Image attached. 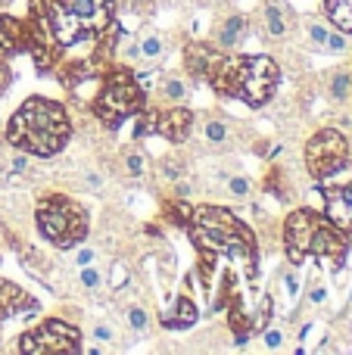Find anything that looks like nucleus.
I'll return each instance as SVG.
<instances>
[{
    "label": "nucleus",
    "mask_w": 352,
    "mask_h": 355,
    "mask_svg": "<svg viewBox=\"0 0 352 355\" xmlns=\"http://www.w3.org/2000/svg\"><path fill=\"white\" fill-rule=\"evenodd\" d=\"M352 234L337 227L324 212L309 206L293 209L284 218V252L290 265H303L306 259L328 265V268L340 271L346 265Z\"/></svg>",
    "instance_id": "nucleus-4"
},
{
    "label": "nucleus",
    "mask_w": 352,
    "mask_h": 355,
    "mask_svg": "<svg viewBox=\"0 0 352 355\" xmlns=\"http://www.w3.org/2000/svg\"><path fill=\"white\" fill-rule=\"evenodd\" d=\"M122 162H125V172H128V178H143V172H147V156H143V150H137V147L125 150Z\"/></svg>",
    "instance_id": "nucleus-27"
},
{
    "label": "nucleus",
    "mask_w": 352,
    "mask_h": 355,
    "mask_svg": "<svg viewBox=\"0 0 352 355\" xmlns=\"http://www.w3.org/2000/svg\"><path fill=\"white\" fill-rule=\"evenodd\" d=\"M97 78H100V91H97V97H94L91 110L109 131H118L128 119H134L137 112H143L150 106L141 78H137L125 62L106 66Z\"/></svg>",
    "instance_id": "nucleus-6"
},
{
    "label": "nucleus",
    "mask_w": 352,
    "mask_h": 355,
    "mask_svg": "<svg viewBox=\"0 0 352 355\" xmlns=\"http://www.w3.org/2000/svg\"><path fill=\"white\" fill-rule=\"evenodd\" d=\"M197 318H200L197 302H193L187 293H181L178 300L172 302V309L162 315V327H168V331H187V327L197 324Z\"/></svg>",
    "instance_id": "nucleus-18"
},
{
    "label": "nucleus",
    "mask_w": 352,
    "mask_h": 355,
    "mask_svg": "<svg viewBox=\"0 0 352 355\" xmlns=\"http://www.w3.org/2000/svg\"><path fill=\"white\" fill-rule=\"evenodd\" d=\"M284 340H287V334L281 331V327H265V331H262V346H265L268 352L284 349Z\"/></svg>",
    "instance_id": "nucleus-30"
},
{
    "label": "nucleus",
    "mask_w": 352,
    "mask_h": 355,
    "mask_svg": "<svg viewBox=\"0 0 352 355\" xmlns=\"http://www.w3.org/2000/svg\"><path fill=\"white\" fill-rule=\"evenodd\" d=\"M191 243L197 252L215 259H234L247 265V275L256 277L259 271V252H256V234L247 221H240L231 209L225 206H193L191 218L184 225Z\"/></svg>",
    "instance_id": "nucleus-2"
},
{
    "label": "nucleus",
    "mask_w": 352,
    "mask_h": 355,
    "mask_svg": "<svg viewBox=\"0 0 352 355\" xmlns=\"http://www.w3.org/2000/svg\"><path fill=\"white\" fill-rule=\"evenodd\" d=\"M225 306H228V327H231V334H234V346L243 349V346L249 343V337H253V318H249V312L243 309V300L237 290L228 296Z\"/></svg>",
    "instance_id": "nucleus-17"
},
{
    "label": "nucleus",
    "mask_w": 352,
    "mask_h": 355,
    "mask_svg": "<svg viewBox=\"0 0 352 355\" xmlns=\"http://www.w3.org/2000/svg\"><path fill=\"white\" fill-rule=\"evenodd\" d=\"M328 94H331V100H337V103H343V100L352 97V72L349 69H340V72L331 75Z\"/></svg>",
    "instance_id": "nucleus-23"
},
{
    "label": "nucleus",
    "mask_w": 352,
    "mask_h": 355,
    "mask_svg": "<svg viewBox=\"0 0 352 355\" xmlns=\"http://www.w3.org/2000/svg\"><path fill=\"white\" fill-rule=\"evenodd\" d=\"M28 309L37 312V302L28 296V290H22L19 284L0 277V324H3L6 318H16V315L28 312Z\"/></svg>",
    "instance_id": "nucleus-16"
},
{
    "label": "nucleus",
    "mask_w": 352,
    "mask_h": 355,
    "mask_svg": "<svg viewBox=\"0 0 352 355\" xmlns=\"http://www.w3.org/2000/svg\"><path fill=\"white\" fill-rule=\"evenodd\" d=\"M278 81H281V69L272 56L265 53H225L222 62L215 66L212 72L209 85L218 97H228V100H240V103L253 106H265L268 100L274 97L278 91Z\"/></svg>",
    "instance_id": "nucleus-5"
},
{
    "label": "nucleus",
    "mask_w": 352,
    "mask_h": 355,
    "mask_svg": "<svg viewBox=\"0 0 352 355\" xmlns=\"http://www.w3.org/2000/svg\"><path fill=\"white\" fill-rule=\"evenodd\" d=\"M306 35H309V41L315 44L318 50H324V53H346V47H349V41H346L349 35H343L340 28H334V25L322 16L306 19Z\"/></svg>",
    "instance_id": "nucleus-13"
},
{
    "label": "nucleus",
    "mask_w": 352,
    "mask_h": 355,
    "mask_svg": "<svg viewBox=\"0 0 352 355\" xmlns=\"http://www.w3.org/2000/svg\"><path fill=\"white\" fill-rule=\"evenodd\" d=\"M125 321H128V327L137 334H143L150 327V315H147V309H141V306H131L128 312H125Z\"/></svg>",
    "instance_id": "nucleus-29"
},
{
    "label": "nucleus",
    "mask_w": 352,
    "mask_h": 355,
    "mask_svg": "<svg viewBox=\"0 0 352 355\" xmlns=\"http://www.w3.org/2000/svg\"><path fill=\"white\" fill-rule=\"evenodd\" d=\"M35 225L41 237L50 240L56 250H75L87 240L91 215L69 193H44L35 202Z\"/></svg>",
    "instance_id": "nucleus-7"
},
{
    "label": "nucleus",
    "mask_w": 352,
    "mask_h": 355,
    "mask_svg": "<svg viewBox=\"0 0 352 355\" xmlns=\"http://www.w3.org/2000/svg\"><path fill=\"white\" fill-rule=\"evenodd\" d=\"M284 287H287V293H290V296L299 293V281L293 275H284Z\"/></svg>",
    "instance_id": "nucleus-37"
},
{
    "label": "nucleus",
    "mask_w": 352,
    "mask_h": 355,
    "mask_svg": "<svg viewBox=\"0 0 352 355\" xmlns=\"http://www.w3.org/2000/svg\"><path fill=\"white\" fill-rule=\"evenodd\" d=\"M349 141H346V135L343 131H337V128H322V131H315V135L306 141V147H303V159H306V172H309L312 178H324V175H331L334 168H340L343 162L349 159Z\"/></svg>",
    "instance_id": "nucleus-9"
},
{
    "label": "nucleus",
    "mask_w": 352,
    "mask_h": 355,
    "mask_svg": "<svg viewBox=\"0 0 352 355\" xmlns=\"http://www.w3.org/2000/svg\"><path fill=\"white\" fill-rule=\"evenodd\" d=\"M94 259H97V250L94 246H75V256H72V262L78 265V268H85V265H94Z\"/></svg>",
    "instance_id": "nucleus-33"
},
{
    "label": "nucleus",
    "mask_w": 352,
    "mask_h": 355,
    "mask_svg": "<svg viewBox=\"0 0 352 355\" xmlns=\"http://www.w3.org/2000/svg\"><path fill=\"white\" fill-rule=\"evenodd\" d=\"M16 349L22 355H75V352H85V346H81L78 327H72L62 318H47L37 327L25 331L19 337Z\"/></svg>",
    "instance_id": "nucleus-8"
},
{
    "label": "nucleus",
    "mask_w": 352,
    "mask_h": 355,
    "mask_svg": "<svg viewBox=\"0 0 352 355\" xmlns=\"http://www.w3.org/2000/svg\"><path fill=\"white\" fill-rule=\"evenodd\" d=\"M324 16L343 35H352V0H324Z\"/></svg>",
    "instance_id": "nucleus-21"
},
{
    "label": "nucleus",
    "mask_w": 352,
    "mask_h": 355,
    "mask_svg": "<svg viewBox=\"0 0 352 355\" xmlns=\"http://www.w3.org/2000/svg\"><path fill=\"white\" fill-rule=\"evenodd\" d=\"M222 56H225V50H218L212 41H191L184 47V69L193 75V81H206L209 85Z\"/></svg>",
    "instance_id": "nucleus-12"
},
{
    "label": "nucleus",
    "mask_w": 352,
    "mask_h": 355,
    "mask_svg": "<svg viewBox=\"0 0 352 355\" xmlns=\"http://www.w3.org/2000/svg\"><path fill=\"white\" fill-rule=\"evenodd\" d=\"M12 3V0H0V10H6V6H10Z\"/></svg>",
    "instance_id": "nucleus-41"
},
{
    "label": "nucleus",
    "mask_w": 352,
    "mask_h": 355,
    "mask_svg": "<svg viewBox=\"0 0 352 355\" xmlns=\"http://www.w3.org/2000/svg\"><path fill=\"white\" fill-rule=\"evenodd\" d=\"M153 119V135L166 137L168 144H184L191 137L197 116H193L187 106H168V110H150Z\"/></svg>",
    "instance_id": "nucleus-11"
},
{
    "label": "nucleus",
    "mask_w": 352,
    "mask_h": 355,
    "mask_svg": "<svg viewBox=\"0 0 352 355\" xmlns=\"http://www.w3.org/2000/svg\"><path fill=\"white\" fill-rule=\"evenodd\" d=\"M10 66H6V60H0V94L6 91V87H10Z\"/></svg>",
    "instance_id": "nucleus-36"
},
{
    "label": "nucleus",
    "mask_w": 352,
    "mask_h": 355,
    "mask_svg": "<svg viewBox=\"0 0 352 355\" xmlns=\"http://www.w3.org/2000/svg\"><path fill=\"white\" fill-rule=\"evenodd\" d=\"M25 53V19L0 10V60Z\"/></svg>",
    "instance_id": "nucleus-15"
},
{
    "label": "nucleus",
    "mask_w": 352,
    "mask_h": 355,
    "mask_svg": "<svg viewBox=\"0 0 352 355\" xmlns=\"http://www.w3.org/2000/svg\"><path fill=\"white\" fill-rule=\"evenodd\" d=\"M25 50L37 72L53 75L66 50L94 44L116 22V0H28L25 12Z\"/></svg>",
    "instance_id": "nucleus-1"
},
{
    "label": "nucleus",
    "mask_w": 352,
    "mask_h": 355,
    "mask_svg": "<svg viewBox=\"0 0 352 355\" xmlns=\"http://www.w3.org/2000/svg\"><path fill=\"white\" fill-rule=\"evenodd\" d=\"M72 137V116L60 100L28 97L6 122V144L25 156H56Z\"/></svg>",
    "instance_id": "nucleus-3"
},
{
    "label": "nucleus",
    "mask_w": 352,
    "mask_h": 355,
    "mask_svg": "<svg viewBox=\"0 0 352 355\" xmlns=\"http://www.w3.org/2000/svg\"><path fill=\"white\" fill-rule=\"evenodd\" d=\"M91 340H97V346H109L112 340H116V327H112L109 321H97V324L91 327Z\"/></svg>",
    "instance_id": "nucleus-31"
},
{
    "label": "nucleus",
    "mask_w": 352,
    "mask_h": 355,
    "mask_svg": "<svg viewBox=\"0 0 352 355\" xmlns=\"http://www.w3.org/2000/svg\"><path fill=\"white\" fill-rule=\"evenodd\" d=\"M272 309H274V302H272V296H262L259 300V309H256L249 318H253V334H262L268 327V321H272Z\"/></svg>",
    "instance_id": "nucleus-28"
},
{
    "label": "nucleus",
    "mask_w": 352,
    "mask_h": 355,
    "mask_svg": "<svg viewBox=\"0 0 352 355\" xmlns=\"http://www.w3.org/2000/svg\"><path fill=\"white\" fill-rule=\"evenodd\" d=\"M159 97H162V103H168V106H184L187 100H191V85H187V78H181V75H166L159 85Z\"/></svg>",
    "instance_id": "nucleus-19"
},
{
    "label": "nucleus",
    "mask_w": 352,
    "mask_h": 355,
    "mask_svg": "<svg viewBox=\"0 0 352 355\" xmlns=\"http://www.w3.org/2000/svg\"><path fill=\"white\" fill-rule=\"evenodd\" d=\"M78 281H81V287L97 290L100 284H103V275H100V268H94V265H85V268L78 271Z\"/></svg>",
    "instance_id": "nucleus-32"
},
{
    "label": "nucleus",
    "mask_w": 352,
    "mask_h": 355,
    "mask_svg": "<svg viewBox=\"0 0 352 355\" xmlns=\"http://www.w3.org/2000/svg\"><path fill=\"white\" fill-rule=\"evenodd\" d=\"M225 193H228L231 200L243 202L253 196V181H249L247 175H231V178H225Z\"/></svg>",
    "instance_id": "nucleus-25"
},
{
    "label": "nucleus",
    "mask_w": 352,
    "mask_h": 355,
    "mask_svg": "<svg viewBox=\"0 0 352 355\" xmlns=\"http://www.w3.org/2000/svg\"><path fill=\"white\" fill-rule=\"evenodd\" d=\"M25 168H28V156L19 153L16 159H12V172H25Z\"/></svg>",
    "instance_id": "nucleus-38"
},
{
    "label": "nucleus",
    "mask_w": 352,
    "mask_h": 355,
    "mask_svg": "<svg viewBox=\"0 0 352 355\" xmlns=\"http://www.w3.org/2000/svg\"><path fill=\"white\" fill-rule=\"evenodd\" d=\"M209 3H225V0H209Z\"/></svg>",
    "instance_id": "nucleus-42"
},
{
    "label": "nucleus",
    "mask_w": 352,
    "mask_h": 355,
    "mask_svg": "<svg viewBox=\"0 0 352 355\" xmlns=\"http://www.w3.org/2000/svg\"><path fill=\"white\" fill-rule=\"evenodd\" d=\"M191 193V181H175V196H187Z\"/></svg>",
    "instance_id": "nucleus-39"
},
{
    "label": "nucleus",
    "mask_w": 352,
    "mask_h": 355,
    "mask_svg": "<svg viewBox=\"0 0 352 355\" xmlns=\"http://www.w3.org/2000/svg\"><path fill=\"white\" fill-rule=\"evenodd\" d=\"M318 190L324 200V215L337 227L352 234V159H346L331 175L318 178Z\"/></svg>",
    "instance_id": "nucleus-10"
},
{
    "label": "nucleus",
    "mask_w": 352,
    "mask_h": 355,
    "mask_svg": "<svg viewBox=\"0 0 352 355\" xmlns=\"http://www.w3.org/2000/svg\"><path fill=\"white\" fill-rule=\"evenodd\" d=\"M309 302H312V306H324V302H328V287L312 284V287H309Z\"/></svg>",
    "instance_id": "nucleus-34"
},
{
    "label": "nucleus",
    "mask_w": 352,
    "mask_h": 355,
    "mask_svg": "<svg viewBox=\"0 0 352 355\" xmlns=\"http://www.w3.org/2000/svg\"><path fill=\"white\" fill-rule=\"evenodd\" d=\"M249 35V19L243 16V12H231V16H222L215 25V31H212V44H215L218 50H237L243 41H247Z\"/></svg>",
    "instance_id": "nucleus-14"
},
{
    "label": "nucleus",
    "mask_w": 352,
    "mask_h": 355,
    "mask_svg": "<svg viewBox=\"0 0 352 355\" xmlns=\"http://www.w3.org/2000/svg\"><path fill=\"white\" fill-rule=\"evenodd\" d=\"M262 22H265V35H268V37H274V41L287 35L284 6H278V3H265V10H262Z\"/></svg>",
    "instance_id": "nucleus-22"
},
{
    "label": "nucleus",
    "mask_w": 352,
    "mask_h": 355,
    "mask_svg": "<svg viewBox=\"0 0 352 355\" xmlns=\"http://www.w3.org/2000/svg\"><path fill=\"white\" fill-rule=\"evenodd\" d=\"M200 137L206 141V147H225V144L231 141V125L225 122V119L218 116H209L203 119V125H200Z\"/></svg>",
    "instance_id": "nucleus-20"
},
{
    "label": "nucleus",
    "mask_w": 352,
    "mask_h": 355,
    "mask_svg": "<svg viewBox=\"0 0 352 355\" xmlns=\"http://www.w3.org/2000/svg\"><path fill=\"white\" fill-rule=\"evenodd\" d=\"M191 209L193 206H187L184 196H175V200L162 202V215H166V221H168V225H178V227L187 225V218H191Z\"/></svg>",
    "instance_id": "nucleus-24"
},
{
    "label": "nucleus",
    "mask_w": 352,
    "mask_h": 355,
    "mask_svg": "<svg viewBox=\"0 0 352 355\" xmlns=\"http://www.w3.org/2000/svg\"><path fill=\"white\" fill-rule=\"evenodd\" d=\"M162 175L172 178V181H178V178L184 175V166H181V162H178V166H175V162H162Z\"/></svg>",
    "instance_id": "nucleus-35"
},
{
    "label": "nucleus",
    "mask_w": 352,
    "mask_h": 355,
    "mask_svg": "<svg viewBox=\"0 0 352 355\" xmlns=\"http://www.w3.org/2000/svg\"><path fill=\"white\" fill-rule=\"evenodd\" d=\"M87 187H91V190H100V187H103V178H100V175H87Z\"/></svg>",
    "instance_id": "nucleus-40"
},
{
    "label": "nucleus",
    "mask_w": 352,
    "mask_h": 355,
    "mask_svg": "<svg viewBox=\"0 0 352 355\" xmlns=\"http://www.w3.org/2000/svg\"><path fill=\"white\" fill-rule=\"evenodd\" d=\"M137 44H141V60L143 62L162 60V53H166V41H162L159 35H143Z\"/></svg>",
    "instance_id": "nucleus-26"
}]
</instances>
